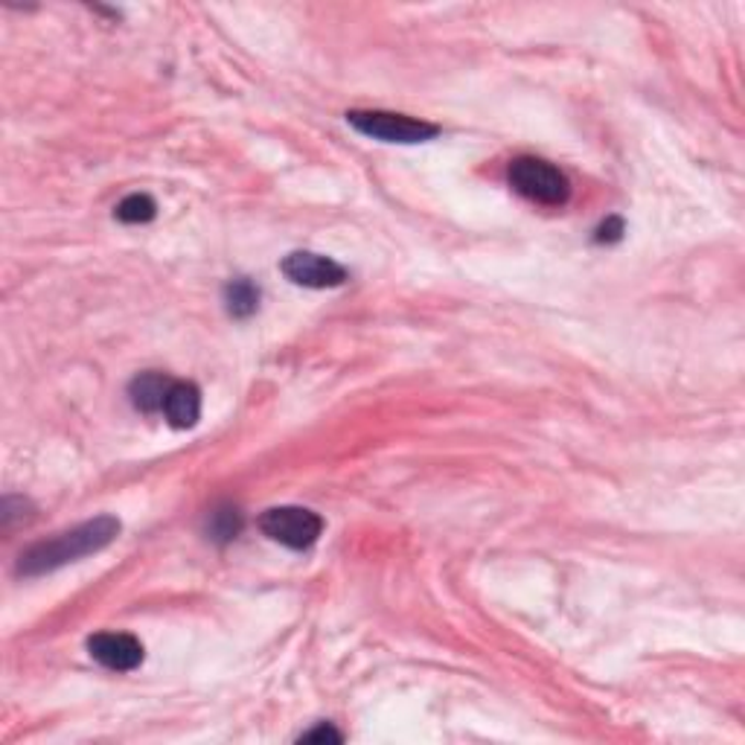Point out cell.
<instances>
[{
  "mask_svg": "<svg viewBox=\"0 0 745 745\" xmlns=\"http://www.w3.org/2000/svg\"><path fill=\"white\" fill-rule=\"evenodd\" d=\"M119 536V522L114 516H96L91 522L70 527L65 534H56L53 539L33 545L30 551L18 559V574L21 576H42L50 571L79 562L91 553L105 551Z\"/></svg>",
  "mask_w": 745,
  "mask_h": 745,
  "instance_id": "cell-1",
  "label": "cell"
},
{
  "mask_svg": "<svg viewBox=\"0 0 745 745\" xmlns=\"http://www.w3.org/2000/svg\"><path fill=\"white\" fill-rule=\"evenodd\" d=\"M507 181L522 198L542 204V207H562L571 195V181L565 172L534 154H522L509 163Z\"/></svg>",
  "mask_w": 745,
  "mask_h": 745,
  "instance_id": "cell-2",
  "label": "cell"
},
{
  "mask_svg": "<svg viewBox=\"0 0 745 745\" xmlns=\"http://www.w3.org/2000/svg\"><path fill=\"white\" fill-rule=\"evenodd\" d=\"M347 123L365 137L381 140V144H425L440 135V128L425 119L393 114V111H349Z\"/></svg>",
  "mask_w": 745,
  "mask_h": 745,
  "instance_id": "cell-3",
  "label": "cell"
},
{
  "mask_svg": "<svg viewBox=\"0 0 745 745\" xmlns=\"http://www.w3.org/2000/svg\"><path fill=\"white\" fill-rule=\"evenodd\" d=\"M260 530L283 548L306 551L321 539L323 518L306 507H272L260 516Z\"/></svg>",
  "mask_w": 745,
  "mask_h": 745,
  "instance_id": "cell-4",
  "label": "cell"
},
{
  "mask_svg": "<svg viewBox=\"0 0 745 745\" xmlns=\"http://www.w3.org/2000/svg\"><path fill=\"white\" fill-rule=\"evenodd\" d=\"M279 268H283V274L295 286L303 288H339L349 279L344 265H339L330 256L312 254V251H295V254H288Z\"/></svg>",
  "mask_w": 745,
  "mask_h": 745,
  "instance_id": "cell-5",
  "label": "cell"
},
{
  "mask_svg": "<svg viewBox=\"0 0 745 745\" xmlns=\"http://www.w3.org/2000/svg\"><path fill=\"white\" fill-rule=\"evenodd\" d=\"M88 652L96 664L114 673H128L144 664V644L128 632H96L88 638Z\"/></svg>",
  "mask_w": 745,
  "mask_h": 745,
  "instance_id": "cell-6",
  "label": "cell"
},
{
  "mask_svg": "<svg viewBox=\"0 0 745 745\" xmlns=\"http://www.w3.org/2000/svg\"><path fill=\"white\" fill-rule=\"evenodd\" d=\"M163 416L172 428H193L202 420V390L193 381H175L163 402Z\"/></svg>",
  "mask_w": 745,
  "mask_h": 745,
  "instance_id": "cell-7",
  "label": "cell"
},
{
  "mask_svg": "<svg viewBox=\"0 0 745 745\" xmlns=\"http://www.w3.org/2000/svg\"><path fill=\"white\" fill-rule=\"evenodd\" d=\"M175 385V379H170L167 373L149 370L140 373L128 385V397H131V405L144 414H154V411H163V402H167V393Z\"/></svg>",
  "mask_w": 745,
  "mask_h": 745,
  "instance_id": "cell-8",
  "label": "cell"
},
{
  "mask_svg": "<svg viewBox=\"0 0 745 745\" xmlns=\"http://www.w3.org/2000/svg\"><path fill=\"white\" fill-rule=\"evenodd\" d=\"M221 300H225V309H228L230 318L245 321V318L256 314V309H260L263 291H260V286H256L251 277H237V279H230L228 286H225Z\"/></svg>",
  "mask_w": 745,
  "mask_h": 745,
  "instance_id": "cell-9",
  "label": "cell"
},
{
  "mask_svg": "<svg viewBox=\"0 0 745 745\" xmlns=\"http://www.w3.org/2000/svg\"><path fill=\"white\" fill-rule=\"evenodd\" d=\"M242 534V513L230 504H221V507H213L210 516H207V536L213 542H233L237 536Z\"/></svg>",
  "mask_w": 745,
  "mask_h": 745,
  "instance_id": "cell-10",
  "label": "cell"
},
{
  "mask_svg": "<svg viewBox=\"0 0 745 745\" xmlns=\"http://www.w3.org/2000/svg\"><path fill=\"white\" fill-rule=\"evenodd\" d=\"M114 216H117L123 225H149V221L158 216V204H154L152 195L131 193L117 204Z\"/></svg>",
  "mask_w": 745,
  "mask_h": 745,
  "instance_id": "cell-11",
  "label": "cell"
},
{
  "mask_svg": "<svg viewBox=\"0 0 745 745\" xmlns=\"http://www.w3.org/2000/svg\"><path fill=\"white\" fill-rule=\"evenodd\" d=\"M620 239H623V219L611 216V219H606L600 228H597L594 242H600V245H615V242H620Z\"/></svg>",
  "mask_w": 745,
  "mask_h": 745,
  "instance_id": "cell-12",
  "label": "cell"
},
{
  "mask_svg": "<svg viewBox=\"0 0 745 745\" xmlns=\"http://www.w3.org/2000/svg\"><path fill=\"white\" fill-rule=\"evenodd\" d=\"M341 731H335L332 725H326V722H321L318 729L306 731V734H300V743H341Z\"/></svg>",
  "mask_w": 745,
  "mask_h": 745,
  "instance_id": "cell-13",
  "label": "cell"
}]
</instances>
